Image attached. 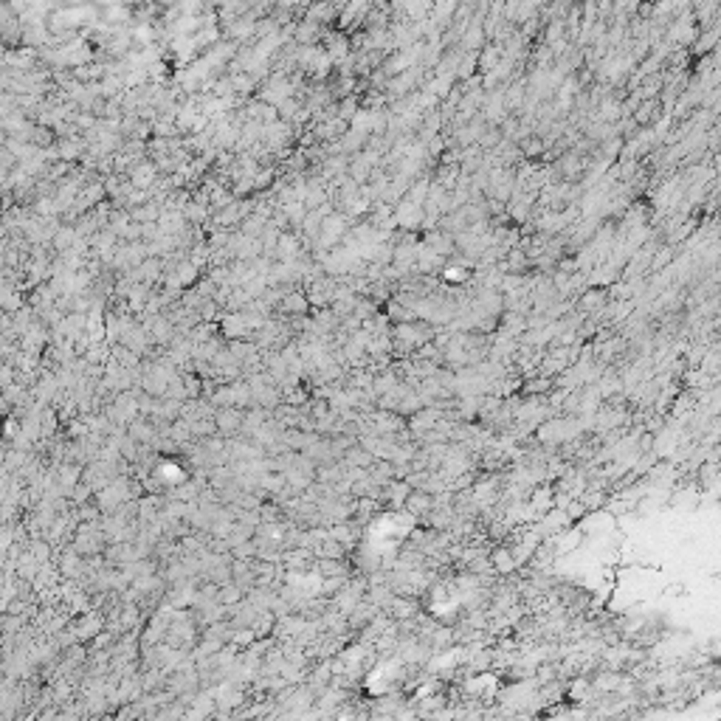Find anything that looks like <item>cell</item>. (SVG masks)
Here are the masks:
<instances>
[{
	"mask_svg": "<svg viewBox=\"0 0 721 721\" xmlns=\"http://www.w3.org/2000/svg\"><path fill=\"white\" fill-rule=\"evenodd\" d=\"M516 566H519V561H516V555H513L508 547H499V549L493 552V569H496V572L510 575Z\"/></svg>",
	"mask_w": 721,
	"mask_h": 721,
	"instance_id": "6da1fadb",
	"label": "cell"
}]
</instances>
